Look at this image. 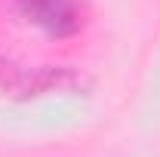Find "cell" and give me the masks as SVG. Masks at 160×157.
<instances>
[{"label":"cell","mask_w":160,"mask_h":157,"mask_svg":"<svg viewBox=\"0 0 160 157\" xmlns=\"http://www.w3.org/2000/svg\"><path fill=\"white\" fill-rule=\"evenodd\" d=\"M16 13L52 40L74 37L86 25V9L80 0H16Z\"/></svg>","instance_id":"cell-1"},{"label":"cell","mask_w":160,"mask_h":157,"mask_svg":"<svg viewBox=\"0 0 160 157\" xmlns=\"http://www.w3.org/2000/svg\"><path fill=\"white\" fill-rule=\"evenodd\" d=\"M71 83V71L62 65H28L0 53V89L19 99L43 96Z\"/></svg>","instance_id":"cell-2"}]
</instances>
